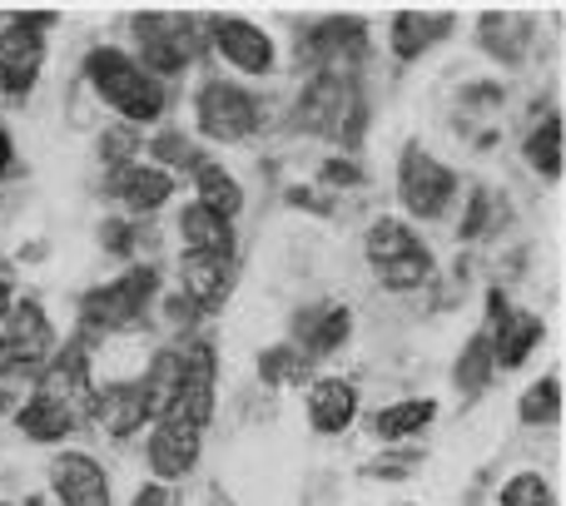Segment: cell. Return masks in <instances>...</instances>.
Listing matches in <instances>:
<instances>
[{
	"label": "cell",
	"instance_id": "cell-7",
	"mask_svg": "<svg viewBox=\"0 0 566 506\" xmlns=\"http://www.w3.org/2000/svg\"><path fill=\"white\" fill-rule=\"evenodd\" d=\"M60 348L50 308L40 298H20L0 313V382H35V372Z\"/></svg>",
	"mask_w": 566,
	"mask_h": 506
},
{
	"label": "cell",
	"instance_id": "cell-45",
	"mask_svg": "<svg viewBox=\"0 0 566 506\" xmlns=\"http://www.w3.org/2000/svg\"><path fill=\"white\" fill-rule=\"evenodd\" d=\"M0 506H15V502H0Z\"/></svg>",
	"mask_w": 566,
	"mask_h": 506
},
{
	"label": "cell",
	"instance_id": "cell-34",
	"mask_svg": "<svg viewBox=\"0 0 566 506\" xmlns=\"http://www.w3.org/2000/svg\"><path fill=\"white\" fill-rule=\"evenodd\" d=\"M497 506H557V492H552L547 472H512L497 487Z\"/></svg>",
	"mask_w": 566,
	"mask_h": 506
},
{
	"label": "cell",
	"instance_id": "cell-23",
	"mask_svg": "<svg viewBox=\"0 0 566 506\" xmlns=\"http://www.w3.org/2000/svg\"><path fill=\"white\" fill-rule=\"evenodd\" d=\"M95 422L109 442H129L149 428V408H145V392H139L135 378H119V382H99L95 392Z\"/></svg>",
	"mask_w": 566,
	"mask_h": 506
},
{
	"label": "cell",
	"instance_id": "cell-44",
	"mask_svg": "<svg viewBox=\"0 0 566 506\" xmlns=\"http://www.w3.org/2000/svg\"><path fill=\"white\" fill-rule=\"evenodd\" d=\"M392 506H412V502H392Z\"/></svg>",
	"mask_w": 566,
	"mask_h": 506
},
{
	"label": "cell",
	"instance_id": "cell-35",
	"mask_svg": "<svg viewBox=\"0 0 566 506\" xmlns=\"http://www.w3.org/2000/svg\"><path fill=\"white\" fill-rule=\"evenodd\" d=\"M95 159H99L105 169L135 165V159H145V135H139V129H129V125H109V129H99V139H95Z\"/></svg>",
	"mask_w": 566,
	"mask_h": 506
},
{
	"label": "cell",
	"instance_id": "cell-24",
	"mask_svg": "<svg viewBox=\"0 0 566 506\" xmlns=\"http://www.w3.org/2000/svg\"><path fill=\"white\" fill-rule=\"evenodd\" d=\"M432 422H438V398H398V402L373 412L368 428L382 447H408V442L422 438Z\"/></svg>",
	"mask_w": 566,
	"mask_h": 506
},
{
	"label": "cell",
	"instance_id": "cell-26",
	"mask_svg": "<svg viewBox=\"0 0 566 506\" xmlns=\"http://www.w3.org/2000/svg\"><path fill=\"white\" fill-rule=\"evenodd\" d=\"M135 382H139V392H145L149 422H165L169 408H175V398H179V388H185V348H179V342L159 348Z\"/></svg>",
	"mask_w": 566,
	"mask_h": 506
},
{
	"label": "cell",
	"instance_id": "cell-16",
	"mask_svg": "<svg viewBox=\"0 0 566 506\" xmlns=\"http://www.w3.org/2000/svg\"><path fill=\"white\" fill-rule=\"evenodd\" d=\"M50 497L60 506H115V482L99 457L65 447L50 457Z\"/></svg>",
	"mask_w": 566,
	"mask_h": 506
},
{
	"label": "cell",
	"instance_id": "cell-21",
	"mask_svg": "<svg viewBox=\"0 0 566 506\" xmlns=\"http://www.w3.org/2000/svg\"><path fill=\"white\" fill-rule=\"evenodd\" d=\"M532 35H537V15H527V10H482L478 15L482 55H492L497 65H507V70L527 65Z\"/></svg>",
	"mask_w": 566,
	"mask_h": 506
},
{
	"label": "cell",
	"instance_id": "cell-22",
	"mask_svg": "<svg viewBox=\"0 0 566 506\" xmlns=\"http://www.w3.org/2000/svg\"><path fill=\"white\" fill-rule=\"evenodd\" d=\"M452 30H458L452 10H398V15L388 20V50L398 65H412V60H422L428 50H438Z\"/></svg>",
	"mask_w": 566,
	"mask_h": 506
},
{
	"label": "cell",
	"instance_id": "cell-13",
	"mask_svg": "<svg viewBox=\"0 0 566 506\" xmlns=\"http://www.w3.org/2000/svg\"><path fill=\"white\" fill-rule=\"evenodd\" d=\"M30 388L45 392V398H55L60 408H65L80 428H85V422L95 418V392H99L95 372H90V348L80 338L60 342V348L50 352L45 368L35 372V382H30Z\"/></svg>",
	"mask_w": 566,
	"mask_h": 506
},
{
	"label": "cell",
	"instance_id": "cell-15",
	"mask_svg": "<svg viewBox=\"0 0 566 506\" xmlns=\"http://www.w3.org/2000/svg\"><path fill=\"white\" fill-rule=\"evenodd\" d=\"M99 189H105V199H115V204L125 209V219H149L165 204H175L179 179L165 175L159 165H149V159H135V165L105 169V185Z\"/></svg>",
	"mask_w": 566,
	"mask_h": 506
},
{
	"label": "cell",
	"instance_id": "cell-38",
	"mask_svg": "<svg viewBox=\"0 0 566 506\" xmlns=\"http://www.w3.org/2000/svg\"><path fill=\"white\" fill-rule=\"evenodd\" d=\"M488 224H492V189L488 185H472L468 214H462V224H458V239H462V244H478V239L488 234Z\"/></svg>",
	"mask_w": 566,
	"mask_h": 506
},
{
	"label": "cell",
	"instance_id": "cell-39",
	"mask_svg": "<svg viewBox=\"0 0 566 506\" xmlns=\"http://www.w3.org/2000/svg\"><path fill=\"white\" fill-rule=\"evenodd\" d=\"M99 244L105 253H119V259H135V244H139V219H105L99 224Z\"/></svg>",
	"mask_w": 566,
	"mask_h": 506
},
{
	"label": "cell",
	"instance_id": "cell-19",
	"mask_svg": "<svg viewBox=\"0 0 566 506\" xmlns=\"http://www.w3.org/2000/svg\"><path fill=\"white\" fill-rule=\"evenodd\" d=\"M348 338H353V308L348 303H308V308H298L293 323H289V342L308 362L333 358Z\"/></svg>",
	"mask_w": 566,
	"mask_h": 506
},
{
	"label": "cell",
	"instance_id": "cell-37",
	"mask_svg": "<svg viewBox=\"0 0 566 506\" xmlns=\"http://www.w3.org/2000/svg\"><path fill=\"white\" fill-rule=\"evenodd\" d=\"M318 185L323 189H363L368 185V169L358 155H328L318 165Z\"/></svg>",
	"mask_w": 566,
	"mask_h": 506
},
{
	"label": "cell",
	"instance_id": "cell-8",
	"mask_svg": "<svg viewBox=\"0 0 566 506\" xmlns=\"http://www.w3.org/2000/svg\"><path fill=\"white\" fill-rule=\"evenodd\" d=\"M368 20L363 15H318L308 30H303V65L308 75L323 80H358L363 65H368Z\"/></svg>",
	"mask_w": 566,
	"mask_h": 506
},
{
	"label": "cell",
	"instance_id": "cell-25",
	"mask_svg": "<svg viewBox=\"0 0 566 506\" xmlns=\"http://www.w3.org/2000/svg\"><path fill=\"white\" fill-rule=\"evenodd\" d=\"M10 418H15V432L25 442H35V447H55V442H65L70 432L80 428L75 418H70L65 408H60L55 398H45V392H35L30 388L25 398L15 402V412H10Z\"/></svg>",
	"mask_w": 566,
	"mask_h": 506
},
{
	"label": "cell",
	"instance_id": "cell-18",
	"mask_svg": "<svg viewBox=\"0 0 566 506\" xmlns=\"http://www.w3.org/2000/svg\"><path fill=\"white\" fill-rule=\"evenodd\" d=\"M179 278V298L205 318V313H219L234 293V259H219V253H179L175 263Z\"/></svg>",
	"mask_w": 566,
	"mask_h": 506
},
{
	"label": "cell",
	"instance_id": "cell-5",
	"mask_svg": "<svg viewBox=\"0 0 566 506\" xmlns=\"http://www.w3.org/2000/svg\"><path fill=\"white\" fill-rule=\"evenodd\" d=\"M363 259H368L373 278L382 293H418L432 283L438 259L422 244V234L398 214H378L363 229Z\"/></svg>",
	"mask_w": 566,
	"mask_h": 506
},
{
	"label": "cell",
	"instance_id": "cell-12",
	"mask_svg": "<svg viewBox=\"0 0 566 506\" xmlns=\"http://www.w3.org/2000/svg\"><path fill=\"white\" fill-rule=\"evenodd\" d=\"M488 342H492V368L497 372H517L527 368V358L542 348V338H547V323L537 318V313L527 308H512L507 288H497L492 283L488 288Z\"/></svg>",
	"mask_w": 566,
	"mask_h": 506
},
{
	"label": "cell",
	"instance_id": "cell-9",
	"mask_svg": "<svg viewBox=\"0 0 566 506\" xmlns=\"http://www.w3.org/2000/svg\"><path fill=\"white\" fill-rule=\"evenodd\" d=\"M462 194V179L452 165H442L428 145L408 139L398 149V204L408 219H442Z\"/></svg>",
	"mask_w": 566,
	"mask_h": 506
},
{
	"label": "cell",
	"instance_id": "cell-20",
	"mask_svg": "<svg viewBox=\"0 0 566 506\" xmlns=\"http://www.w3.org/2000/svg\"><path fill=\"white\" fill-rule=\"evenodd\" d=\"M358 402H363L358 382L328 372V378H313L308 388H303V418H308V428L318 432V438H343V432L358 422Z\"/></svg>",
	"mask_w": 566,
	"mask_h": 506
},
{
	"label": "cell",
	"instance_id": "cell-36",
	"mask_svg": "<svg viewBox=\"0 0 566 506\" xmlns=\"http://www.w3.org/2000/svg\"><path fill=\"white\" fill-rule=\"evenodd\" d=\"M422 467V452L418 447H388V452H382V457H373V462H363V477H368V482H408L412 477V472H418Z\"/></svg>",
	"mask_w": 566,
	"mask_h": 506
},
{
	"label": "cell",
	"instance_id": "cell-14",
	"mask_svg": "<svg viewBox=\"0 0 566 506\" xmlns=\"http://www.w3.org/2000/svg\"><path fill=\"white\" fill-rule=\"evenodd\" d=\"M185 348V388H179L175 408H169L165 422H179V428H195L205 432L219 412V358H214V342L205 338H189L179 342Z\"/></svg>",
	"mask_w": 566,
	"mask_h": 506
},
{
	"label": "cell",
	"instance_id": "cell-3",
	"mask_svg": "<svg viewBox=\"0 0 566 506\" xmlns=\"http://www.w3.org/2000/svg\"><path fill=\"white\" fill-rule=\"evenodd\" d=\"M189 115H195V135L205 145H249V139H259L269 129L264 95L229 75L199 80L195 99H189Z\"/></svg>",
	"mask_w": 566,
	"mask_h": 506
},
{
	"label": "cell",
	"instance_id": "cell-6",
	"mask_svg": "<svg viewBox=\"0 0 566 506\" xmlns=\"http://www.w3.org/2000/svg\"><path fill=\"white\" fill-rule=\"evenodd\" d=\"M129 35H135V60L159 80L189 75V65L205 50V15H189V10H139L129 15Z\"/></svg>",
	"mask_w": 566,
	"mask_h": 506
},
{
	"label": "cell",
	"instance_id": "cell-33",
	"mask_svg": "<svg viewBox=\"0 0 566 506\" xmlns=\"http://www.w3.org/2000/svg\"><path fill=\"white\" fill-rule=\"evenodd\" d=\"M562 372H547V378H537L527 392L517 398V422L522 428H557L562 422Z\"/></svg>",
	"mask_w": 566,
	"mask_h": 506
},
{
	"label": "cell",
	"instance_id": "cell-32",
	"mask_svg": "<svg viewBox=\"0 0 566 506\" xmlns=\"http://www.w3.org/2000/svg\"><path fill=\"white\" fill-rule=\"evenodd\" d=\"M259 382H264V388H308L313 362L283 338V342H274V348L259 352Z\"/></svg>",
	"mask_w": 566,
	"mask_h": 506
},
{
	"label": "cell",
	"instance_id": "cell-41",
	"mask_svg": "<svg viewBox=\"0 0 566 506\" xmlns=\"http://www.w3.org/2000/svg\"><path fill=\"white\" fill-rule=\"evenodd\" d=\"M20 175V155H15V139H10L6 119H0V179H15Z\"/></svg>",
	"mask_w": 566,
	"mask_h": 506
},
{
	"label": "cell",
	"instance_id": "cell-28",
	"mask_svg": "<svg viewBox=\"0 0 566 506\" xmlns=\"http://www.w3.org/2000/svg\"><path fill=\"white\" fill-rule=\"evenodd\" d=\"M179 239H185V253H219V259H234V224L209 214L205 204L179 209Z\"/></svg>",
	"mask_w": 566,
	"mask_h": 506
},
{
	"label": "cell",
	"instance_id": "cell-42",
	"mask_svg": "<svg viewBox=\"0 0 566 506\" xmlns=\"http://www.w3.org/2000/svg\"><path fill=\"white\" fill-rule=\"evenodd\" d=\"M10 303H15V278H10V273L0 268V313H6Z\"/></svg>",
	"mask_w": 566,
	"mask_h": 506
},
{
	"label": "cell",
	"instance_id": "cell-17",
	"mask_svg": "<svg viewBox=\"0 0 566 506\" xmlns=\"http://www.w3.org/2000/svg\"><path fill=\"white\" fill-rule=\"evenodd\" d=\"M199 457H205V432L179 428V422H149V442H145V462L149 477L179 487L185 477H195Z\"/></svg>",
	"mask_w": 566,
	"mask_h": 506
},
{
	"label": "cell",
	"instance_id": "cell-4",
	"mask_svg": "<svg viewBox=\"0 0 566 506\" xmlns=\"http://www.w3.org/2000/svg\"><path fill=\"white\" fill-rule=\"evenodd\" d=\"M289 119H293V129H303V135L333 139V145H343L348 155H358L363 129H368V99H363L358 80L308 75L298 89V99H293Z\"/></svg>",
	"mask_w": 566,
	"mask_h": 506
},
{
	"label": "cell",
	"instance_id": "cell-40",
	"mask_svg": "<svg viewBox=\"0 0 566 506\" xmlns=\"http://www.w3.org/2000/svg\"><path fill=\"white\" fill-rule=\"evenodd\" d=\"M283 199H289V209H303V214H333V199L323 194V189L289 185V189H283Z\"/></svg>",
	"mask_w": 566,
	"mask_h": 506
},
{
	"label": "cell",
	"instance_id": "cell-29",
	"mask_svg": "<svg viewBox=\"0 0 566 506\" xmlns=\"http://www.w3.org/2000/svg\"><path fill=\"white\" fill-rule=\"evenodd\" d=\"M189 179H195V204H205L209 214L229 219V224H234V219L244 214V185H239V179L229 175L224 165L205 159V165H199Z\"/></svg>",
	"mask_w": 566,
	"mask_h": 506
},
{
	"label": "cell",
	"instance_id": "cell-2",
	"mask_svg": "<svg viewBox=\"0 0 566 506\" xmlns=\"http://www.w3.org/2000/svg\"><path fill=\"white\" fill-rule=\"evenodd\" d=\"M159 303V268L155 263H129L119 278L95 283V288L80 293L75 318L80 333L75 338L95 342V338H119V333H139L149 328V308Z\"/></svg>",
	"mask_w": 566,
	"mask_h": 506
},
{
	"label": "cell",
	"instance_id": "cell-30",
	"mask_svg": "<svg viewBox=\"0 0 566 506\" xmlns=\"http://www.w3.org/2000/svg\"><path fill=\"white\" fill-rule=\"evenodd\" d=\"M145 155H149V165H159L165 175H175V179L179 175H195V169L209 159L205 149H199L195 139H189L185 129H175V125H159L155 135L145 139Z\"/></svg>",
	"mask_w": 566,
	"mask_h": 506
},
{
	"label": "cell",
	"instance_id": "cell-11",
	"mask_svg": "<svg viewBox=\"0 0 566 506\" xmlns=\"http://www.w3.org/2000/svg\"><path fill=\"white\" fill-rule=\"evenodd\" d=\"M205 45L229 75L269 80L279 70V40L249 15H205Z\"/></svg>",
	"mask_w": 566,
	"mask_h": 506
},
{
	"label": "cell",
	"instance_id": "cell-43",
	"mask_svg": "<svg viewBox=\"0 0 566 506\" xmlns=\"http://www.w3.org/2000/svg\"><path fill=\"white\" fill-rule=\"evenodd\" d=\"M20 506H60L55 497H50V487L45 492H35V497H25V502H20Z\"/></svg>",
	"mask_w": 566,
	"mask_h": 506
},
{
	"label": "cell",
	"instance_id": "cell-27",
	"mask_svg": "<svg viewBox=\"0 0 566 506\" xmlns=\"http://www.w3.org/2000/svg\"><path fill=\"white\" fill-rule=\"evenodd\" d=\"M562 145H566L562 109H547V115H542L537 125H532L527 135H522V159H527V165H532V175H537V179H547V185H557V179H562V165H566Z\"/></svg>",
	"mask_w": 566,
	"mask_h": 506
},
{
	"label": "cell",
	"instance_id": "cell-31",
	"mask_svg": "<svg viewBox=\"0 0 566 506\" xmlns=\"http://www.w3.org/2000/svg\"><path fill=\"white\" fill-rule=\"evenodd\" d=\"M497 368H492V342H488V328H478L468 342L458 348V362H452V388L462 398H482L492 388Z\"/></svg>",
	"mask_w": 566,
	"mask_h": 506
},
{
	"label": "cell",
	"instance_id": "cell-1",
	"mask_svg": "<svg viewBox=\"0 0 566 506\" xmlns=\"http://www.w3.org/2000/svg\"><path fill=\"white\" fill-rule=\"evenodd\" d=\"M90 95L129 129H149L169 115V85H159L145 65L135 60V50L125 45H90L80 60Z\"/></svg>",
	"mask_w": 566,
	"mask_h": 506
},
{
	"label": "cell",
	"instance_id": "cell-10",
	"mask_svg": "<svg viewBox=\"0 0 566 506\" xmlns=\"http://www.w3.org/2000/svg\"><path fill=\"white\" fill-rule=\"evenodd\" d=\"M55 15H6L0 20V99H30L45 75Z\"/></svg>",
	"mask_w": 566,
	"mask_h": 506
}]
</instances>
